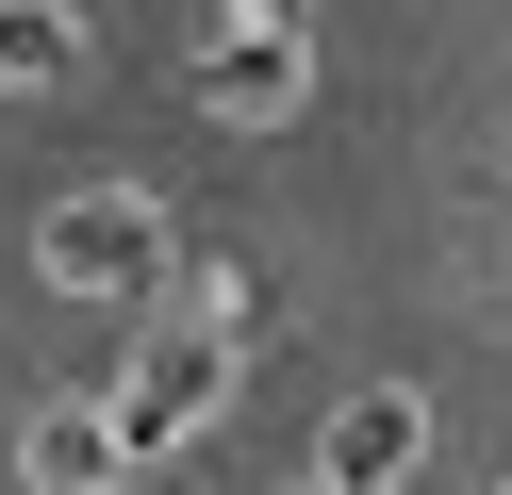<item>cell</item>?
I'll use <instances>...</instances> for the list:
<instances>
[{
    "label": "cell",
    "instance_id": "cell-1",
    "mask_svg": "<svg viewBox=\"0 0 512 495\" xmlns=\"http://www.w3.org/2000/svg\"><path fill=\"white\" fill-rule=\"evenodd\" d=\"M232 314H182V330H149V347H133V380H116L100 396V413H116V462H133V479H149V446H182V429H215V413H232Z\"/></svg>",
    "mask_w": 512,
    "mask_h": 495
},
{
    "label": "cell",
    "instance_id": "cell-7",
    "mask_svg": "<svg viewBox=\"0 0 512 495\" xmlns=\"http://www.w3.org/2000/svg\"><path fill=\"white\" fill-rule=\"evenodd\" d=\"M116 495H149V479H116Z\"/></svg>",
    "mask_w": 512,
    "mask_h": 495
},
{
    "label": "cell",
    "instance_id": "cell-2",
    "mask_svg": "<svg viewBox=\"0 0 512 495\" xmlns=\"http://www.w3.org/2000/svg\"><path fill=\"white\" fill-rule=\"evenodd\" d=\"M199 99H215L232 132H281V116L314 99V50L281 33V0H232V33L199 50Z\"/></svg>",
    "mask_w": 512,
    "mask_h": 495
},
{
    "label": "cell",
    "instance_id": "cell-8",
    "mask_svg": "<svg viewBox=\"0 0 512 495\" xmlns=\"http://www.w3.org/2000/svg\"><path fill=\"white\" fill-rule=\"evenodd\" d=\"M298 495H314V479H298Z\"/></svg>",
    "mask_w": 512,
    "mask_h": 495
},
{
    "label": "cell",
    "instance_id": "cell-5",
    "mask_svg": "<svg viewBox=\"0 0 512 495\" xmlns=\"http://www.w3.org/2000/svg\"><path fill=\"white\" fill-rule=\"evenodd\" d=\"M133 462H116V413L100 396H67V413H34V495H116Z\"/></svg>",
    "mask_w": 512,
    "mask_h": 495
},
{
    "label": "cell",
    "instance_id": "cell-3",
    "mask_svg": "<svg viewBox=\"0 0 512 495\" xmlns=\"http://www.w3.org/2000/svg\"><path fill=\"white\" fill-rule=\"evenodd\" d=\"M50 281H83V297H166V231H149V198H67L50 215Z\"/></svg>",
    "mask_w": 512,
    "mask_h": 495
},
{
    "label": "cell",
    "instance_id": "cell-6",
    "mask_svg": "<svg viewBox=\"0 0 512 495\" xmlns=\"http://www.w3.org/2000/svg\"><path fill=\"white\" fill-rule=\"evenodd\" d=\"M83 66V17L67 0H0V83H67Z\"/></svg>",
    "mask_w": 512,
    "mask_h": 495
},
{
    "label": "cell",
    "instance_id": "cell-4",
    "mask_svg": "<svg viewBox=\"0 0 512 495\" xmlns=\"http://www.w3.org/2000/svg\"><path fill=\"white\" fill-rule=\"evenodd\" d=\"M413 462H430V413H413L397 380H364L331 429H314V495H413Z\"/></svg>",
    "mask_w": 512,
    "mask_h": 495
}]
</instances>
